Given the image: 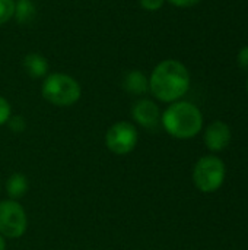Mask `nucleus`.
Masks as SVG:
<instances>
[{"label":"nucleus","instance_id":"obj_3","mask_svg":"<svg viewBox=\"0 0 248 250\" xmlns=\"http://www.w3.org/2000/svg\"><path fill=\"white\" fill-rule=\"evenodd\" d=\"M42 98L56 107H72L82 97L80 83L67 73H48L41 85Z\"/></svg>","mask_w":248,"mask_h":250},{"label":"nucleus","instance_id":"obj_2","mask_svg":"<svg viewBox=\"0 0 248 250\" xmlns=\"http://www.w3.org/2000/svg\"><path fill=\"white\" fill-rule=\"evenodd\" d=\"M161 125L165 132L175 139H191L203 129V114L190 101L171 103L161 114Z\"/></svg>","mask_w":248,"mask_h":250},{"label":"nucleus","instance_id":"obj_15","mask_svg":"<svg viewBox=\"0 0 248 250\" xmlns=\"http://www.w3.org/2000/svg\"><path fill=\"white\" fill-rule=\"evenodd\" d=\"M12 116V107H10V103L0 95V126L6 125L7 120L10 119Z\"/></svg>","mask_w":248,"mask_h":250},{"label":"nucleus","instance_id":"obj_10","mask_svg":"<svg viewBox=\"0 0 248 250\" xmlns=\"http://www.w3.org/2000/svg\"><path fill=\"white\" fill-rule=\"evenodd\" d=\"M22 66L34 79H44L48 75V60L41 53H28L22 60Z\"/></svg>","mask_w":248,"mask_h":250},{"label":"nucleus","instance_id":"obj_17","mask_svg":"<svg viewBox=\"0 0 248 250\" xmlns=\"http://www.w3.org/2000/svg\"><path fill=\"white\" fill-rule=\"evenodd\" d=\"M237 64L241 67V69H248V45L243 47L238 54H237Z\"/></svg>","mask_w":248,"mask_h":250},{"label":"nucleus","instance_id":"obj_13","mask_svg":"<svg viewBox=\"0 0 248 250\" xmlns=\"http://www.w3.org/2000/svg\"><path fill=\"white\" fill-rule=\"evenodd\" d=\"M16 0H0V26L13 19Z\"/></svg>","mask_w":248,"mask_h":250},{"label":"nucleus","instance_id":"obj_21","mask_svg":"<svg viewBox=\"0 0 248 250\" xmlns=\"http://www.w3.org/2000/svg\"><path fill=\"white\" fill-rule=\"evenodd\" d=\"M0 189H1V185H0Z\"/></svg>","mask_w":248,"mask_h":250},{"label":"nucleus","instance_id":"obj_18","mask_svg":"<svg viewBox=\"0 0 248 250\" xmlns=\"http://www.w3.org/2000/svg\"><path fill=\"white\" fill-rule=\"evenodd\" d=\"M168 3H171L175 7H181V9H187V7H193L196 4H199L202 0H165Z\"/></svg>","mask_w":248,"mask_h":250},{"label":"nucleus","instance_id":"obj_12","mask_svg":"<svg viewBox=\"0 0 248 250\" xmlns=\"http://www.w3.org/2000/svg\"><path fill=\"white\" fill-rule=\"evenodd\" d=\"M37 15V9L31 0H16L15 3V15L18 23H29Z\"/></svg>","mask_w":248,"mask_h":250},{"label":"nucleus","instance_id":"obj_7","mask_svg":"<svg viewBox=\"0 0 248 250\" xmlns=\"http://www.w3.org/2000/svg\"><path fill=\"white\" fill-rule=\"evenodd\" d=\"M161 114L159 105L149 98H139L132 107L133 120L145 129L158 127L161 123Z\"/></svg>","mask_w":248,"mask_h":250},{"label":"nucleus","instance_id":"obj_11","mask_svg":"<svg viewBox=\"0 0 248 250\" xmlns=\"http://www.w3.org/2000/svg\"><path fill=\"white\" fill-rule=\"evenodd\" d=\"M29 189V183L25 174L22 173H13L7 177L6 183H4V190L9 196V199L13 201H19L22 199Z\"/></svg>","mask_w":248,"mask_h":250},{"label":"nucleus","instance_id":"obj_9","mask_svg":"<svg viewBox=\"0 0 248 250\" xmlns=\"http://www.w3.org/2000/svg\"><path fill=\"white\" fill-rule=\"evenodd\" d=\"M123 88L132 95L142 97L149 92V76H146L142 70L133 69L124 75Z\"/></svg>","mask_w":248,"mask_h":250},{"label":"nucleus","instance_id":"obj_5","mask_svg":"<svg viewBox=\"0 0 248 250\" xmlns=\"http://www.w3.org/2000/svg\"><path fill=\"white\" fill-rule=\"evenodd\" d=\"M26 229L25 208L13 199L0 201V234L4 239H19L26 233Z\"/></svg>","mask_w":248,"mask_h":250},{"label":"nucleus","instance_id":"obj_8","mask_svg":"<svg viewBox=\"0 0 248 250\" xmlns=\"http://www.w3.org/2000/svg\"><path fill=\"white\" fill-rule=\"evenodd\" d=\"M231 136H232L231 127L222 120H215L208 125L205 135H203V141L209 151L219 152V151H224L229 145Z\"/></svg>","mask_w":248,"mask_h":250},{"label":"nucleus","instance_id":"obj_16","mask_svg":"<svg viewBox=\"0 0 248 250\" xmlns=\"http://www.w3.org/2000/svg\"><path fill=\"white\" fill-rule=\"evenodd\" d=\"M139 4L146 12H158L165 4V0H139Z\"/></svg>","mask_w":248,"mask_h":250},{"label":"nucleus","instance_id":"obj_20","mask_svg":"<svg viewBox=\"0 0 248 250\" xmlns=\"http://www.w3.org/2000/svg\"><path fill=\"white\" fill-rule=\"evenodd\" d=\"M247 91H248V81H247Z\"/></svg>","mask_w":248,"mask_h":250},{"label":"nucleus","instance_id":"obj_6","mask_svg":"<svg viewBox=\"0 0 248 250\" xmlns=\"http://www.w3.org/2000/svg\"><path fill=\"white\" fill-rule=\"evenodd\" d=\"M139 142V132L134 123L121 120L110 126L105 133V146L115 155L130 154Z\"/></svg>","mask_w":248,"mask_h":250},{"label":"nucleus","instance_id":"obj_4","mask_svg":"<svg viewBox=\"0 0 248 250\" xmlns=\"http://www.w3.org/2000/svg\"><path fill=\"white\" fill-rule=\"evenodd\" d=\"M225 176V164L216 155L202 157L193 168V183L203 193L216 192L224 185Z\"/></svg>","mask_w":248,"mask_h":250},{"label":"nucleus","instance_id":"obj_1","mask_svg":"<svg viewBox=\"0 0 248 250\" xmlns=\"http://www.w3.org/2000/svg\"><path fill=\"white\" fill-rule=\"evenodd\" d=\"M191 78L184 63L175 59L159 62L149 75V92L161 103L180 101L190 89Z\"/></svg>","mask_w":248,"mask_h":250},{"label":"nucleus","instance_id":"obj_19","mask_svg":"<svg viewBox=\"0 0 248 250\" xmlns=\"http://www.w3.org/2000/svg\"><path fill=\"white\" fill-rule=\"evenodd\" d=\"M0 250H6V239L0 234Z\"/></svg>","mask_w":248,"mask_h":250},{"label":"nucleus","instance_id":"obj_14","mask_svg":"<svg viewBox=\"0 0 248 250\" xmlns=\"http://www.w3.org/2000/svg\"><path fill=\"white\" fill-rule=\"evenodd\" d=\"M6 125L13 133H22L26 129V120L19 114H12Z\"/></svg>","mask_w":248,"mask_h":250}]
</instances>
